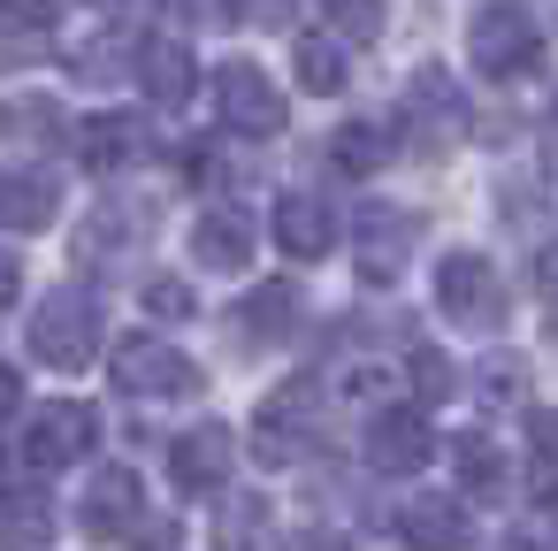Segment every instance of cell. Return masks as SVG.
<instances>
[{"label": "cell", "instance_id": "obj_23", "mask_svg": "<svg viewBox=\"0 0 558 551\" xmlns=\"http://www.w3.org/2000/svg\"><path fill=\"white\" fill-rule=\"evenodd\" d=\"M329 161H337L344 177H375V169L390 161V131H383V123H344V131L329 139Z\"/></svg>", "mask_w": 558, "mask_h": 551}, {"label": "cell", "instance_id": "obj_36", "mask_svg": "<svg viewBox=\"0 0 558 551\" xmlns=\"http://www.w3.org/2000/svg\"><path fill=\"white\" fill-rule=\"evenodd\" d=\"M543 9H550V32H558V0H543Z\"/></svg>", "mask_w": 558, "mask_h": 551}, {"label": "cell", "instance_id": "obj_22", "mask_svg": "<svg viewBox=\"0 0 558 551\" xmlns=\"http://www.w3.org/2000/svg\"><path fill=\"white\" fill-rule=\"evenodd\" d=\"M131 146H138V131H131L123 116H93V123L77 131V161H85V169H100V177H108V169H123V161H131Z\"/></svg>", "mask_w": 558, "mask_h": 551}, {"label": "cell", "instance_id": "obj_30", "mask_svg": "<svg viewBox=\"0 0 558 551\" xmlns=\"http://www.w3.org/2000/svg\"><path fill=\"white\" fill-rule=\"evenodd\" d=\"M146 314H161V322H184V314H192V291H184L177 276H154V284H146Z\"/></svg>", "mask_w": 558, "mask_h": 551}, {"label": "cell", "instance_id": "obj_33", "mask_svg": "<svg viewBox=\"0 0 558 551\" xmlns=\"http://www.w3.org/2000/svg\"><path fill=\"white\" fill-rule=\"evenodd\" d=\"M24 406V383H16V368H0V421H9Z\"/></svg>", "mask_w": 558, "mask_h": 551}, {"label": "cell", "instance_id": "obj_6", "mask_svg": "<svg viewBox=\"0 0 558 551\" xmlns=\"http://www.w3.org/2000/svg\"><path fill=\"white\" fill-rule=\"evenodd\" d=\"M215 116L230 123V131H245V139H276L283 131V93H276V77L260 70V62H222V77H215Z\"/></svg>", "mask_w": 558, "mask_h": 551}, {"label": "cell", "instance_id": "obj_25", "mask_svg": "<svg viewBox=\"0 0 558 551\" xmlns=\"http://www.w3.org/2000/svg\"><path fill=\"white\" fill-rule=\"evenodd\" d=\"M451 459H459V482H466L474 498H497V490H505V452H497L482 429H466V436L451 444Z\"/></svg>", "mask_w": 558, "mask_h": 551}, {"label": "cell", "instance_id": "obj_5", "mask_svg": "<svg viewBox=\"0 0 558 551\" xmlns=\"http://www.w3.org/2000/svg\"><path fill=\"white\" fill-rule=\"evenodd\" d=\"M108 375H116V391H131V398H192V391H199L192 352H177L169 337H116Z\"/></svg>", "mask_w": 558, "mask_h": 551}, {"label": "cell", "instance_id": "obj_34", "mask_svg": "<svg viewBox=\"0 0 558 551\" xmlns=\"http://www.w3.org/2000/svg\"><path fill=\"white\" fill-rule=\"evenodd\" d=\"M24 291V268H16V253H0V307H9Z\"/></svg>", "mask_w": 558, "mask_h": 551}, {"label": "cell", "instance_id": "obj_7", "mask_svg": "<svg viewBox=\"0 0 558 551\" xmlns=\"http://www.w3.org/2000/svg\"><path fill=\"white\" fill-rule=\"evenodd\" d=\"M405 139L428 146V154H451L466 139V100H459V85L444 70H413V85H405Z\"/></svg>", "mask_w": 558, "mask_h": 551}, {"label": "cell", "instance_id": "obj_18", "mask_svg": "<svg viewBox=\"0 0 558 551\" xmlns=\"http://www.w3.org/2000/svg\"><path fill=\"white\" fill-rule=\"evenodd\" d=\"M299 314H306L299 284H253V291H245V307H238V322H245V337H253V345H283V337L299 330Z\"/></svg>", "mask_w": 558, "mask_h": 551}, {"label": "cell", "instance_id": "obj_16", "mask_svg": "<svg viewBox=\"0 0 558 551\" xmlns=\"http://www.w3.org/2000/svg\"><path fill=\"white\" fill-rule=\"evenodd\" d=\"M138 93L154 100V108H184L192 100V85H199V62H192V47H177V39H154V47H138Z\"/></svg>", "mask_w": 558, "mask_h": 551}, {"label": "cell", "instance_id": "obj_8", "mask_svg": "<svg viewBox=\"0 0 558 551\" xmlns=\"http://www.w3.org/2000/svg\"><path fill=\"white\" fill-rule=\"evenodd\" d=\"M77 520H85L93 543H138V528H146V490H138V475H131V467L93 475L85 498H77Z\"/></svg>", "mask_w": 558, "mask_h": 551}, {"label": "cell", "instance_id": "obj_3", "mask_svg": "<svg viewBox=\"0 0 558 551\" xmlns=\"http://www.w3.org/2000/svg\"><path fill=\"white\" fill-rule=\"evenodd\" d=\"M32 352L47 368H62V375L93 368V352H100V307H93V291H47L32 307Z\"/></svg>", "mask_w": 558, "mask_h": 551}, {"label": "cell", "instance_id": "obj_28", "mask_svg": "<svg viewBox=\"0 0 558 551\" xmlns=\"http://www.w3.org/2000/svg\"><path fill=\"white\" fill-rule=\"evenodd\" d=\"M169 9L184 24H199V32H238L245 24V0H169Z\"/></svg>", "mask_w": 558, "mask_h": 551}, {"label": "cell", "instance_id": "obj_2", "mask_svg": "<svg viewBox=\"0 0 558 551\" xmlns=\"http://www.w3.org/2000/svg\"><path fill=\"white\" fill-rule=\"evenodd\" d=\"M322 444V383H283V391H268L260 398V414H253V459L260 467H291V459H306Z\"/></svg>", "mask_w": 558, "mask_h": 551}, {"label": "cell", "instance_id": "obj_17", "mask_svg": "<svg viewBox=\"0 0 558 551\" xmlns=\"http://www.w3.org/2000/svg\"><path fill=\"white\" fill-rule=\"evenodd\" d=\"M192 261L215 268V276H238V268L253 261V223H245L238 207H207V215L192 223Z\"/></svg>", "mask_w": 558, "mask_h": 551}, {"label": "cell", "instance_id": "obj_32", "mask_svg": "<svg viewBox=\"0 0 558 551\" xmlns=\"http://www.w3.org/2000/svg\"><path fill=\"white\" fill-rule=\"evenodd\" d=\"M138 551H177V520H169V528L146 520V528H138Z\"/></svg>", "mask_w": 558, "mask_h": 551}, {"label": "cell", "instance_id": "obj_13", "mask_svg": "<svg viewBox=\"0 0 558 551\" xmlns=\"http://www.w3.org/2000/svg\"><path fill=\"white\" fill-rule=\"evenodd\" d=\"M230 429L222 421H199V429H184L177 444H169V475H177V490H192V498H207V490H222L230 482Z\"/></svg>", "mask_w": 558, "mask_h": 551}, {"label": "cell", "instance_id": "obj_31", "mask_svg": "<svg viewBox=\"0 0 558 551\" xmlns=\"http://www.w3.org/2000/svg\"><path fill=\"white\" fill-rule=\"evenodd\" d=\"M405 375L421 383V398H444V391H451V368H444V360H436L428 345H413V360H405Z\"/></svg>", "mask_w": 558, "mask_h": 551}, {"label": "cell", "instance_id": "obj_26", "mask_svg": "<svg viewBox=\"0 0 558 551\" xmlns=\"http://www.w3.org/2000/svg\"><path fill=\"white\" fill-rule=\"evenodd\" d=\"M527 482H535L543 498L558 490V414H550V406L527 414Z\"/></svg>", "mask_w": 558, "mask_h": 551}, {"label": "cell", "instance_id": "obj_21", "mask_svg": "<svg viewBox=\"0 0 558 551\" xmlns=\"http://www.w3.org/2000/svg\"><path fill=\"white\" fill-rule=\"evenodd\" d=\"M291 77H299L306 93H344L352 47H337V39H291Z\"/></svg>", "mask_w": 558, "mask_h": 551}, {"label": "cell", "instance_id": "obj_10", "mask_svg": "<svg viewBox=\"0 0 558 551\" xmlns=\"http://www.w3.org/2000/svg\"><path fill=\"white\" fill-rule=\"evenodd\" d=\"M93 436H100V421H93V406H77V398H62V406H47V414H32V436H24V459H32L39 475H62V467H77V459L93 452Z\"/></svg>", "mask_w": 558, "mask_h": 551}, {"label": "cell", "instance_id": "obj_11", "mask_svg": "<svg viewBox=\"0 0 558 551\" xmlns=\"http://www.w3.org/2000/svg\"><path fill=\"white\" fill-rule=\"evenodd\" d=\"M428 452H436V429H428L421 406H383L367 421V467L375 475H421Z\"/></svg>", "mask_w": 558, "mask_h": 551}, {"label": "cell", "instance_id": "obj_35", "mask_svg": "<svg viewBox=\"0 0 558 551\" xmlns=\"http://www.w3.org/2000/svg\"><path fill=\"white\" fill-rule=\"evenodd\" d=\"M291 551H344V543H329V536H299Z\"/></svg>", "mask_w": 558, "mask_h": 551}, {"label": "cell", "instance_id": "obj_4", "mask_svg": "<svg viewBox=\"0 0 558 551\" xmlns=\"http://www.w3.org/2000/svg\"><path fill=\"white\" fill-rule=\"evenodd\" d=\"M466 55H474L482 77L512 85V77H527V70L543 62V39H535V24H527V9L489 0V9H474V24H466Z\"/></svg>", "mask_w": 558, "mask_h": 551}, {"label": "cell", "instance_id": "obj_19", "mask_svg": "<svg viewBox=\"0 0 558 551\" xmlns=\"http://www.w3.org/2000/svg\"><path fill=\"white\" fill-rule=\"evenodd\" d=\"M138 223H146V207H100V215L85 223V238H77V261H85V268H100V261L116 268L123 253H138V245H146V230H138Z\"/></svg>", "mask_w": 558, "mask_h": 551}, {"label": "cell", "instance_id": "obj_24", "mask_svg": "<svg viewBox=\"0 0 558 551\" xmlns=\"http://www.w3.org/2000/svg\"><path fill=\"white\" fill-rule=\"evenodd\" d=\"M47 55V16L39 9H9L0 0V70H24Z\"/></svg>", "mask_w": 558, "mask_h": 551}, {"label": "cell", "instance_id": "obj_27", "mask_svg": "<svg viewBox=\"0 0 558 551\" xmlns=\"http://www.w3.org/2000/svg\"><path fill=\"white\" fill-rule=\"evenodd\" d=\"M322 16L337 24V39H352V47H367V39H383V0H322Z\"/></svg>", "mask_w": 558, "mask_h": 551}, {"label": "cell", "instance_id": "obj_14", "mask_svg": "<svg viewBox=\"0 0 558 551\" xmlns=\"http://www.w3.org/2000/svg\"><path fill=\"white\" fill-rule=\"evenodd\" d=\"M62 215V177L16 161V169H0V230H47Z\"/></svg>", "mask_w": 558, "mask_h": 551}, {"label": "cell", "instance_id": "obj_37", "mask_svg": "<svg viewBox=\"0 0 558 551\" xmlns=\"http://www.w3.org/2000/svg\"><path fill=\"white\" fill-rule=\"evenodd\" d=\"M116 9H123V0H116Z\"/></svg>", "mask_w": 558, "mask_h": 551}, {"label": "cell", "instance_id": "obj_9", "mask_svg": "<svg viewBox=\"0 0 558 551\" xmlns=\"http://www.w3.org/2000/svg\"><path fill=\"white\" fill-rule=\"evenodd\" d=\"M413 238H421V223L405 215V207H360L352 215V253H360V276H375V284H390L405 261H413Z\"/></svg>", "mask_w": 558, "mask_h": 551}, {"label": "cell", "instance_id": "obj_12", "mask_svg": "<svg viewBox=\"0 0 558 551\" xmlns=\"http://www.w3.org/2000/svg\"><path fill=\"white\" fill-rule=\"evenodd\" d=\"M337 207L322 200V192H283L276 200V245L291 253V261H329L337 253Z\"/></svg>", "mask_w": 558, "mask_h": 551}, {"label": "cell", "instance_id": "obj_20", "mask_svg": "<svg viewBox=\"0 0 558 551\" xmlns=\"http://www.w3.org/2000/svg\"><path fill=\"white\" fill-rule=\"evenodd\" d=\"M54 543V505L39 490L0 498V551H47Z\"/></svg>", "mask_w": 558, "mask_h": 551}, {"label": "cell", "instance_id": "obj_15", "mask_svg": "<svg viewBox=\"0 0 558 551\" xmlns=\"http://www.w3.org/2000/svg\"><path fill=\"white\" fill-rule=\"evenodd\" d=\"M466 505L459 498H436V490H421V498H405V513H398V543L405 551H466Z\"/></svg>", "mask_w": 558, "mask_h": 551}, {"label": "cell", "instance_id": "obj_1", "mask_svg": "<svg viewBox=\"0 0 558 551\" xmlns=\"http://www.w3.org/2000/svg\"><path fill=\"white\" fill-rule=\"evenodd\" d=\"M436 307L466 337H497L505 314H512V299H505V284H497V268L482 253H444L436 261Z\"/></svg>", "mask_w": 558, "mask_h": 551}, {"label": "cell", "instance_id": "obj_29", "mask_svg": "<svg viewBox=\"0 0 558 551\" xmlns=\"http://www.w3.org/2000/svg\"><path fill=\"white\" fill-rule=\"evenodd\" d=\"M260 520H268V505H260V498H238V505H222V536H215V543H222V551H253V528H260Z\"/></svg>", "mask_w": 558, "mask_h": 551}]
</instances>
